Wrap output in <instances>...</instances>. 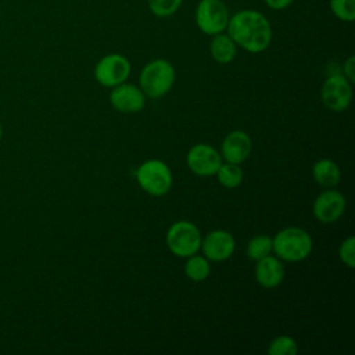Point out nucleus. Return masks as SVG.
I'll return each instance as SVG.
<instances>
[{
	"instance_id": "nucleus-11",
	"label": "nucleus",
	"mask_w": 355,
	"mask_h": 355,
	"mask_svg": "<svg viewBox=\"0 0 355 355\" xmlns=\"http://www.w3.org/2000/svg\"><path fill=\"white\" fill-rule=\"evenodd\" d=\"M347 201L337 190H324L313 201L312 211L315 218L322 223H333L344 214Z\"/></svg>"
},
{
	"instance_id": "nucleus-3",
	"label": "nucleus",
	"mask_w": 355,
	"mask_h": 355,
	"mask_svg": "<svg viewBox=\"0 0 355 355\" xmlns=\"http://www.w3.org/2000/svg\"><path fill=\"white\" fill-rule=\"evenodd\" d=\"M175 68L164 60L157 58L147 62L140 71L139 83L144 96L151 98H159L165 96L175 83Z\"/></svg>"
},
{
	"instance_id": "nucleus-8",
	"label": "nucleus",
	"mask_w": 355,
	"mask_h": 355,
	"mask_svg": "<svg viewBox=\"0 0 355 355\" xmlns=\"http://www.w3.org/2000/svg\"><path fill=\"white\" fill-rule=\"evenodd\" d=\"M130 73V62L122 54L104 55L94 68L96 80L105 86L114 87L123 83Z\"/></svg>"
},
{
	"instance_id": "nucleus-20",
	"label": "nucleus",
	"mask_w": 355,
	"mask_h": 355,
	"mask_svg": "<svg viewBox=\"0 0 355 355\" xmlns=\"http://www.w3.org/2000/svg\"><path fill=\"white\" fill-rule=\"evenodd\" d=\"M298 351L297 343L288 336H279L273 338L268 347L270 355H295Z\"/></svg>"
},
{
	"instance_id": "nucleus-24",
	"label": "nucleus",
	"mask_w": 355,
	"mask_h": 355,
	"mask_svg": "<svg viewBox=\"0 0 355 355\" xmlns=\"http://www.w3.org/2000/svg\"><path fill=\"white\" fill-rule=\"evenodd\" d=\"M343 71H344V76L351 82L354 83L355 82V57L354 55H349L345 62H344V67H343Z\"/></svg>"
},
{
	"instance_id": "nucleus-7",
	"label": "nucleus",
	"mask_w": 355,
	"mask_h": 355,
	"mask_svg": "<svg viewBox=\"0 0 355 355\" xmlns=\"http://www.w3.org/2000/svg\"><path fill=\"white\" fill-rule=\"evenodd\" d=\"M320 98L326 108L334 112H341L348 108L352 100L351 82L343 73L330 75L322 86Z\"/></svg>"
},
{
	"instance_id": "nucleus-6",
	"label": "nucleus",
	"mask_w": 355,
	"mask_h": 355,
	"mask_svg": "<svg viewBox=\"0 0 355 355\" xmlns=\"http://www.w3.org/2000/svg\"><path fill=\"white\" fill-rule=\"evenodd\" d=\"M229 18V10L222 0H200L194 11L196 25L209 36L226 31Z\"/></svg>"
},
{
	"instance_id": "nucleus-5",
	"label": "nucleus",
	"mask_w": 355,
	"mask_h": 355,
	"mask_svg": "<svg viewBox=\"0 0 355 355\" xmlns=\"http://www.w3.org/2000/svg\"><path fill=\"white\" fill-rule=\"evenodd\" d=\"M201 239L198 227L189 220L175 222L166 232V245L169 251L180 258L197 254L201 247Z\"/></svg>"
},
{
	"instance_id": "nucleus-25",
	"label": "nucleus",
	"mask_w": 355,
	"mask_h": 355,
	"mask_svg": "<svg viewBox=\"0 0 355 355\" xmlns=\"http://www.w3.org/2000/svg\"><path fill=\"white\" fill-rule=\"evenodd\" d=\"M293 1H294V0H265L266 6H268L269 8L277 10V11L287 8L288 6H291Z\"/></svg>"
},
{
	"instance_id": "nucleus-21",
	"label": "nucleus",
	"mask_w": 355,
	"mask_h": 355,
	"mask_svg": "<svg viewBox=\"0 0 355 355\" xmlns=\"http://www.w3.org/2000/svg\"><path fill=\"white\" fill-rule=\"evenodd\" d=\"M182 1L183 0H147V4L155 17L165 18L173 15L182 6Z\"/></svg>"
},
{
	"instance_id": "nucleus-16",
	"label": "nucleus",
	"mask_w": 355,
	"mask_h": 355,
	"mask_svg": "<svg viewBox=\"0 0 355 355\" xmlns=\"http://www.w3.org/2000/svg\"><path fill=\"white\" fill-rule=\"evenodd\" d=\"M312 176L318 184L323 187H334L340 182L341 172L338 165L334 161L323 158L313 164Z\"/></svg>"
},
{
	"instance_id": "nucleus-2",
	"label": "nucleus",
	"mask_w": 355,
	"mask_h": 355,
	"mask_svg": "<svg viewBox=\"0 0 355 355\" xmlns=\"http://www.w3.org/2000/svg\"><path fill=\"white\" fill-rule=\"evenodd\" d=\"M272 251L279 259L298 262L311 254L312 239L309 233L301 227H284L272 239Z\"/></svg>"
},
{
	"instance_id": "nucleus-17",
	"label": "nucleus",
	"mask_w": 355,
	"mask_h": 355,
	"mask_svg": "<svg viewBox=\"0 0 355 355\" xmlns=\"http://www.w3.org/2000/svg\"><path fill=\"white\" fill-rule=\"evenodd\" d=\"M211 272L209 262L205 257L201 255H190L184 263V273L193 282H204Z\"/></svg>"
},
{
	"instance_id": "nucleus-14",
	"label": "nucleus",
	"mask_w": 355,
	"mask_h": 355,
	"mask_svg": "<svg viewBox=\"0 0 355 355\" xmlns=\"http://www.w3.org/2000/svg\"><path fill=\"white\" fill-rule=\"evenodd\" d=\"M284 277V268L279 258L270 254L257 261L255 266V280L263 288L277 287Z\"/></svg>"
},
{
	"instance_id": "nucleus-15",
	"label": "nucleus",
	"mask_w": 355,
	"mask_h": 355,
	"mask_svg": "<svg viewBox=\"0 0 355 355\" xmlns=\"http://www.w3.org/2000/svg\"><path fill=\"white\" fill-rule=\"evenodd\" d=\"M209 53L212 58L219 64H229L233 61L237 53V46L227 33H216L209 43Z\"/></svg>"
},
{
	"instance_id": "nucleus-23",
	"label": "nucleus",
	"mask_w": 355,
	"mask_h": 355,
	"mask_svg": "<svg viewBox=\"0 0 355 355\" xmlns=\"http://www.w3.org/2000/svg\"><path fill=\"white\" fill-rule=\"evenodd\" d=\"M338 257L345 266L351 269L355 266V239L352 236L341 243L338 248Z\"/></svg>"
},
{
	"instance_id": "nucleus-18",
	"label": "nucleus",
	"mask_w": 355,
	"mask_h": 355,
	"mask_svg": "<svg viewBox=\"0 0 355 355\" xmlns=\"http://www.w3.org/2000/svg\"><path fill=\"white\" fill-rule=\"evenodd\" d=\"M215 175L218 178V182L226 189H234L243 180L241 168L239 166V164H232V162L220 164Z\"/></svg>"
},
{
	"instance_id": "nucleus-4",
	"label": "nucleus",
	"mask_w": 355,
	"mask_h": 355,
	"mask_svg": "<svg viewBox=\"0 0 355 355\" xmlns=\"http://www.w3.org/2000/svg\"><path fill=\"white\" fill-rule=\"evenodd\" d=\"M139 186L150 196L161 197L172 187V172L169 166L159 159H148L136 171Z\"/></svg>"
},
{
	"instance_id": "nucleus-22",
	"label": "nucleus",
	"mask_w": 355,
	"mask_h": 355,
	"mask_svg": "<svg viewBox=\"0 0 355 355\" xmlns=\"http://www.w3.org/2000/svg\"><path fill=\"white\" fill-rule=\"evenodd\" d=\"M331 12L344 22H352L355 19V0H330Z\"/></svg>"
},
{
	"instance_id": "nucleus-10",
	"label": "nucleus",
	"mask_w": 355,
	"mask_h": 355,
	"mask_svg": "<svg viewBox=\"0 0 355 355\" xmlns=\"http://www.w3.org/2000/svg\"><path fill=\"white\" fill-rule=\"evenodd\" d=\"M200 248L202 250V254L208 261L220 262L233 255L236 241L234 237L227 230L216 229L207 233L205 237L201 239Z\"/></svg>"
},
{
	"instance_id": "nucleus-13",
	"label": "nucleus",
	"mask_w": 355,
	"mask_h": 355,
	"mask_svg": "<svg viewBox=\"0 0 355 355\" xmlns=\"http://www.w3.org/2000/svg\"><path fill=\"white\" fill-rule=\"evenodd\" d=\"M251 153V139L243 130H233L227 133L222 141L220 157L226 162L241 164L244 162Z\"/></svg>"
},
{
	"instance_id": "nucleus-9",
	"label": "nucleus",
	"mask_w": 355,
	"mask_h": 355,
	"mask_svg": "<svg viewBox=\"0 0 355 355\" xmlns=\"http://www.w3.org/2000/svg\"><path fill=\"white\" fill-rule=\"evenodd\" d=\"M186 162L193 173L198 176H211L216 173L219 165L222 164V157L212 146L200 143L194 144L189 150Z\"/></svg>"
},
{
	"instance_id": "nucleus-12",
	"label": "nucleus",
	"mask_w": 355,
	"mask_h": 355,
	"mask_svg": "<svg viewBox=\"0 0 355 355\" xmlns=\"http://www.w3.org/2000/svg\"><path fill=\"white\" fill-rule=\"evenodd\" d=\"M110 103L119 112L133 114L144 108L146 97L140 87L123 82L112 87L110 93Z\"/></svg>"
},
{
	"instance_id": "nucleus-26",
	"label": "nucleus",
	"mask_w": 355,
	"mask_h": 355,
	"mask_svg": "<svg viewBox=\"0 0 355 355\" xmlns=\"http://www.w3.org/2000/svg\"><path fill=\"white\" fill-rule=\"evenodd\" d=\"M1 137H3V126L0 123V140H1Z\"/></svg>"
},
{
	"instance_id": "nucleus-1",
	"label": "nucleus",
	"mask_w": 355,
	"mask_h": 355,
	"mask_svg": "<svg viewBox=\"0 0 355 355\" xmlns=\"http://www.w3.org/2000/svg\"><path fill=\"white\" fill-rule=\"evenodd\" d=\"M227 35L236 46L248 53H262L272 40V26L268 18L257 10H241L229 18Z\"/></svg>"
},
{
	"instance_id": "nucleus-19",
	"label": "nucleus",
	"mask_w": 355,
	"mask_h": 355,
	"mask_svg": "<svg viewBox=\"0 0 355 355\" xmlns=\"http://www.w3.org/2000/svg\"><path fill=\"white\" fill-rule=\"evenodd\" d=\"M272 252V237L259 234L254 236L247 244V255L252 261H259L261 258Z\"/></svg>"
}]
</instances>
